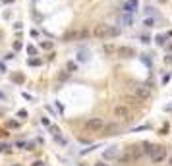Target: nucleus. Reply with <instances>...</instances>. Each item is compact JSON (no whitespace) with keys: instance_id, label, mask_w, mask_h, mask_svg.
Here are the masks:
<instances>
[{"instance_id":"nucleus-1","label":"nucleus","mask_w":172,"mask_h":166,"mask_svg":"<svg viewBox=\"0 0 172 166\" xmlns=\"http://www.w3.org/2000/svg\"><path fill=\"white\" fill-rule=\"evenodd\" d=\"M143 155H145V149L141 147V145H128V147L124 149V153L118 157V162L130 166V164H134V162H137Z\"/></svg>"},{"instance_id":"nucleus-2","label":"nucleus","mask_w":172,"mask_h":166,"mask_svg":"<svg viewBox=\"0 0 172 166\" xmlns=\"http://www.w3.org/2000/svg\"><path fill=\"white\" fill-rule=\"evenodd\" d=\"M120 35V29L114 25H107V23H99L93 27V37L97 39H112Z\"/></svg>"},{"instance_id":"nucleus-3","label":"nucleus","mask_w":172,"mask_h":166,"mask_svg":"<svg viewBox=\"0 0 172 166\" xmlns=\"http://www.w3.org/2000/svg\"><path fill=\"white\" fill-rule=\"evenodd\" d=\"M104 126H107V122L102 120V118H89L85 122V129H87L89 133H102L104 131Z\"/></svg>"},{"instance_id":"nucleus-4","label":"nucleus","mask_w":172,"mask_h":166,"mask_svg":"<svg viewBox=\"0 0 172 166\" xmlns=\"http://www.w3.org/2000/svg\"><path fill=\"white\" fill-rule=\"evenodd\" d=\"M151 160H153V164H161V162L166 160V149L163 147V145H153V149H151Z\"/></svg>"},{"instance_id":"nucleus-5","label":"nucleus","mask_w":172,"mask_h":166,"mask_svg":"<svg viewBox=\"0 0 172 166\" xmlns=\"http://www.w3.org/2000/svg\"><path fill=\"white\" fill-rule=\"evenodd\" d=\"M114 116H116L118 120H130L131 110L126 104H118V106H114Z\"/></svg>"},{"instance_id":"nucleus-6","label":"nucleus","mask_w":172,"mask_h":166,"mask_svg":"<svg viewBox=\"0 0 172 166\" xmlns=\"http://www.w3.org/2000/svg\"><path fill=\"white\" fill-rule=\"evenodd\" d=\"M134 95L135 97H139L141 101H149L151 99V89L147 85H135L134 87Z\"/></svg>"},{"instance_id":"nucleus-7","label":"nucleus","mask_w":172,"mask_h":166,"mask_svg":"<svg viewBox=\"0 0 172 166\" xmlns=\"http://www.w3.org/2000/svg\"><path fill=\"white\" fill-rule=\"evenodd\" d=\"M139 8V0H124V12L126 14H134Z\"/></svg>"},{"instance_id":"nucleus-8","label":"nucleus","mask_w":172,"mask_h":166,"mask_svg":"<svg viewBox=\"0 0 172 166\" xmlns=\"http://www.w3.org/2000/svg\"><path fill=\"white\" fill-rule=\"evenodd\" d=\"M118 56H120V58H134L135 50L131 46H120V48H118Z\"/></svg>"},{"instance_id":"nucleus-9","label":"nucleus","mask_w":172,"mask_h":166,"mask_svg":"<svg viewBox=\"0 0 172 166\" xmlns=\"http://www.w3.org/2000/svg\"><path fill=\"white\" fill-rule=\"evenodd\" d=\"M102 157L107 158V160H114V158H118V147H116V145H112V147H108L107 151L102 153Z\"/></svg>"},{"instance_id":"nucleus-10","label":"nucleus","mask_w":172,"mask_h":166,"mask_svg":"<svg viewBox=\"0 0 172 166\" xmlns=\"http://www.w3.org/2000/svg\"><path fill=\"white\" fill-rule=\"evenodd\" d=\"M124 102H128L130 106H139L143 101L139 97H135V95H124Z\"/></svg>"},{"instance_id":"nucleus-11","label":"nucleus","mask_w":172,"mask_h":166,"mask_svg":"<svg viewBox=\"0 0 172 166\" xmlns=\"http://www.w3.org/2000/svg\"><path fill=\"white\" fill-rule=\"evenodd\" d=\"M102 133H104V135H116L118 133V126L116 124H107Z\"/></svg>"},{"instance_id":"nucleus-12","label":"nucleus","mask_w":172,"mask_h":166,"mask_svg":"<svg viewBox=\"0 0 172 166\" xmlns=\"http://www.w3.org/2000/svg\"><path fill=\"white\" fill-rule=\"evenodd\" d=\"M120 23L126 25V27H131V25H134V18H131V14H124L120 18Z\"/></svg>"},{"instance_id":"nucleus-13","label":"nucleus","mask_w":172,"mask_h":166,"mask_svg":"<svg viewBox=\"0 0 172 166\" xmlns=\"http://www.w3.org/2000/svg\"><path fill=\"white\" fill-rule=\"evenodd\" d=\"M168 37H172V31L170 33H164V35H157V37H155V41H157V45H164Z\"/></svg>"},{"instance_id":"nucleus-14","label":"nucleus","mask_w":172,"mask_h":166,"mask_svg":"<svg viewBox=\"0 0 172 166\" xmlns=\"http://www.w3.org/2000/svg\"><path fill=\"white\" fill-rule=\"evenodd\" d=\"M77 60L79 62H87L89 60V52L87 50H79L77 52Z\"/></svg>"},{"instance_id":"nucleus-15","label":"nucleus","mask_w":172,"mask_h":166,"mask_svg":"<svg viewBox=\"0 0 172 166\" xmlns=\"http://www.w3.org/2000/svg\"><path fill=\"white\" fill-rule=\"evenodd\" d=\"M102 48H104L107 54H114V52H118V48H116V46H112V45H104Z\"/></svg>"},{"instance_id":"nucleus-16","label":"nucleus","mask_w":172,"mask_h":166,"mask_svg":"<svg viewBox=\"0 0 172 166\" xmlns=\"http://www.w3.org/2000/svg\"><path fill=\"white\" fill-rule=\"evenodd\" d=\"M143 25H145V27H153V25H155V19H153V18L143 19Z\"/></svg>"},{"instance_id":"nucleus-17","label":"nucleus","mask_w":172,"mask_h":166,"mask_svg":"<svg viewBox=\"0 0 172 166\" xmlns=\"http://www.w3.org/2000/svg\"><path fill=\"white\" fill-rule=\"evenodd\" d=\"M41 48H45V50H50V48H52V43H50V41H43V43H41Z\"/></svg>"},{"instance_id":"nucleus-18","label":"nucleus","mask_w":172,"mask_h":166,"mask_svg":"<svg viewBox=\"0 0 172 166\" xmlns=\"http://www.w3.org/2000/svg\"><path fill=\"white\" fill-rule=\"evenodd\" d=\"M66 68H68V72H75V70H77V64H75V62H68Z\"/></svg>"},{"instance_id":"nucleus-19","label":"nucleus","mask_w":172,"mask_h":166,"mask_svg":"<svg viewBox=\"0 0 172 166\" xmlns=\"http://www.w3.org/2000/svg\"><path fill=\"white\" fill-rule=\"evenodd\" d=\"M27 54H29V56H35V54H37V48L29 45V46H27Z\"/></svg>"},{"instance_id":"nucleus-20","label":"nucleus","mask_w":172,"mask_h":166,"mask_svg":"<svg viewBox=\"0 0 172 166\" xmlns=\"http://www.w3.org/2000/svg\"><path fill=\"white\" fill-rule=\"evenodd\" d=\"M29 66H41V58H31V60H29Z\"/></svg>"},{"instance_id":"nucleus-21","label":"nucleus","mask_w":172,"mask_h":166,"mask_svg":"<svg viewBox=\"0 0 172 166\" xmlns=\"http://www.w3.org/2000/svg\"><path fill=\"white\" fill-rule=\"evenodd\" d=\"M14 81L16 83H23V75H21V74H16L14 75Z\"/></svg>"},{"instance_id":"nucleus-22","label":"nucleus","mask_w":172,"mask_h":166,"mask_svg":"<svg viewBox=\"0 0 172 166\" xmlns=\"http://www.w3.org/2000/svg\"><path fill=\"white\" fill-rule=\"evenodd\" d=\"M68 74H70V72H62V74H60V75H58V77H60V79H62V81H64V79H68Z\"/></svg>"},{"instance_id":"nucleus-23","label":"nucleus","mask_w":172,"mask_h":166,"mask_svg":"<svg viewBox=\"0 0 172 166\" xmlns=\"http://www.w3.org/2000/svg\"><path fill=\"white\" fill-rule=\"evenodd\" d=\"M18 116H19V118H25V116H27V112H25V110H19Z\"/></svg>"},{"instance_id":"nucleus-24","label":"nucleus","mask_w":172,"mask_h":166,"mask_svg":"<svg viewBox=\"0 0 172 166\" xmlns=\"http://www.w3.org/2000/svg\"><path fill=\"white\" fill-rule=\"evenodd\" d=\"M14 48H16V50H19V48H21V43H19V41H16V45H14Z\"/></svg>"},{"instance_id":"nucleus-25","label":"nucleus","mask_w":172,"mask_h":166,"mask_svg":"<svg viewBox=\"0 0 172 166\" xmlns=\"http://www.w3.org/2000/svg\"><path fill=\"white\" fill-rule=\"evenodd\" d=\"M14 0H2V4H12Z\"/></svg>"},{"instance_id":"nucleus-26","label":"nucleus","mask_w":172,"mask_h":166,"mask_svg":"<svg viewBox=\"0 0 172 166\" xmlns=\"http://www.w3.org/2000/svg\"><path fill=\"white\" fill-rule=\"evenodd\" d=\"M95 166H108V164H104V162H97Z\"/></svg>"},{"instance_id":"nucleus-27","label":"nucleus","mask_w":172,"mask_h":166,"mask_svg":"<svg viewBox=\"0 0 172 166\" xmlns=\"http://www.w3.org/2000/svg\"><path fill=\"white\" fill-rule=\"evenodd\" d=\"M168 164L172 166V155H170V157H168Z\"/></svg>"},{"instance_id":"nucleus-28","label":"nucleus","mask_w":172,"mask_h":166,"mask_svg":"<svg viewBox=\"0 0 172 166\" xmlns=\"http://www.w3.org/2000/svg\"><path fill=\"white\" fill-rule=\"evenodd\" d=\"M158 2H163V4H164V2H166V0H158Z\"/></svg>"}]
</instances>
